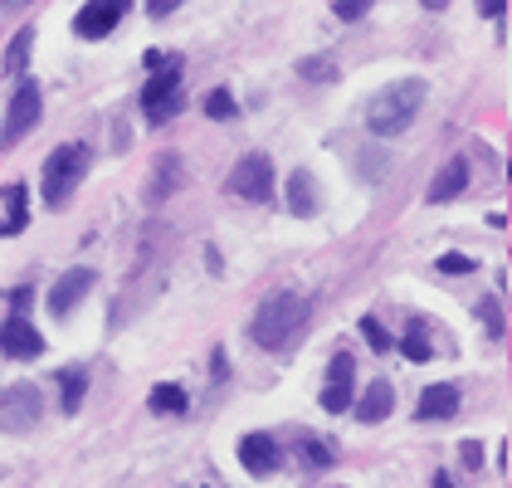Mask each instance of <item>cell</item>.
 <instances>
[{
  "label": "cell",
  "instance_id": "1",
  "mask_svg": "<svg viewBox=\"0 0 512 488\" xmlns=\"http://www.w3.org/2000/svg\"><path fill=\"white\" fill-rule=\"evenodd\" d=\"M308 318H313L308 298L293 293V288H278V293H269V298L254 308V318H249V342H254L259 352H288V347L308 332Z\"/></svg>",
  "mask_w": 512,
  "mask_h": 488
},
{
  "label": "cell",
  "instance_id": "2",
  "mask_svg": "<svg viewBox=\"0 0 512 488\" xmlns=\"http://www.w3.org/2000/svg\"><path fill=\"white\" fill-rule=\"evenodd\" d=\"M425 79H395L386 83L371 103H366V127L376 132V137H400V132H410V122L420 118V108H425Z\"/></svg>",
  "mask_w": 512,
  "mask_h": 488
},
{
  "label": "cell",
  "instance_id": "3",
  "mask_svg": "<svg viewBox=\"0 0 512 488\" xmlns=\"http://www.w3.org/2000/svg\"><path fill=\"white\" fill-rule=\"evenodd\" d=\"M147 64H152V79L142 83V113L152 127H166V122L176 118L181 108H186V79H181V54H147Z\"/></svg>",
  "mask_w": 512,
  "mask_h": 488
},
{
  "label": "cell",
  "instance_id": "4",
  "mask_svg": "<svg viewBox=\"0 0 512 488\" xmlns=\"http://www.w3.org/2000/svg\"><path fill=\"white\" fill-rule=\"evenodd\" d=\"M88 162H93V152L83 142H64V147L49 152V162H44V201H49V210H64V201L88 176Z\"/></svg>",
  "mask_w": 512,
  "mask_h": 488
},
{
  "label": "cell",
  "instance_id": "5",
  "mask_svg": "<svg viewBox=\"0 0 512 488\" xmlns=\"http://www.w3.org/2000/svg\"><path fill=\"white\" fill-rule=\"evenodd\" d=\"M44 118V93L35 79H25L15 93H10V113H5V127H0V147L10 152V147H20Z\"/></svg>",
  "mask_w": 512,
  "mask_h": 488
},
{
  "label": "cell",
  "instance_id": "6",
  "mask_svg": "<svg viewBox=\"0 0 512 488\" xmlns=\"http://www.w3.org/2000/svg\"><path fill=\"white\" fill-rule=\"evenodd\" d=\"M40 415H44V391L35 381H15V386L0 391V430H5V435L35 430Z\"/></svg>",
  "mask_w": 512,
  "mask_h": 488
},
{
  "label": "cell",
  "instance_id": "7",
  "mask_svg": "<svg viewBox=\"0 0 512 488\" xmlns=\"http://www.w3.org/2000/svg\"><path fill=\"white\" fill-rule=\"evenodd\" d=\"M230 191L244 205H269L274 201V157H264V152L239 157L235 171H230Z\"/></svg>",
  "mask_w": 512,
  "mask_h": 488
},
{
  "label": "cell",
  "instance_id": "8",
  "mask_svg": "<svg viewBox=\"0 0 512 488\" xmlns=\"http://www.w3.org/2000/svg\"><path fill=\"white\" fill-rule=\"evenodd\" d=\"M127 5H132V0H88L79 15H74V35H79V40H103V35H113L122 25V15H127Z\"/></svg>",
  "mask_w": 512,
  "mask_h": 488
},
{
  "label": "cell",
  "instance_id": "9",
  "mask_svg": "<svg viewBox=\"0 0 512 488\" xmlns=\"http://www.w3.org/2000/svg\"><path fill=\"white\" fill-rule=\"evenodd\" d=\"M352 396H356V362L347 357V352H337V357L327 362L322 410H327V415H342V410H352Z\"/></svg>",
  "mask_w": 512,
  "mask_h": 488
},
{
  "label": "cell",
  "instance_id": "10",
  "mask_svg": "<svg viewBox=\"0 0 512 488\" xmlns=\"http://www.w3.org/2000/svg\"><path fill=\"white\" fill-rule=\"evenodd\" d=\"M0 352H5L10 362H35V357H44V337L25 323V313H10V318L0 323Z\"/></svg>",
  "mask_w": 512,
  "mask_h": 488
},
{
  "label": "cell",
  "instance_id": "11",
  "mask_svg": "<svg viewBox=\"0 0 512 488\" xmlns=\"http://www.w3.org/2000/svg\"><path fill=\"white\" fill-rule=\"evenodd\" d=\"M93 284H98V274H93V269H69L59 284L49 288V313H54V318H69L83 298L93 293Z\"/></svg>",
  "mask_w": 512,
  "mask_h": 488
},
{
  "label": "cell",
  "instance_id": "12",
  "mask_svg": "<svg viewBox=\"0 0 512 488\" xmlns=\"http://www.w3.org/2000/svg\"><path fill=\"white\" fill-rule=\"evenodd\" d=\"M239 464L254 479H269V474H278V464H283V449H278L274 435H244L239 440Z\"/></svg>",
  "mask_w": 512,
  "mask_h": 488
},
{
  "label": "cell",
  "instance_id": "13",
  "mask_svg": "<svg viewBox=\"0 0 512 488\" xmlns=\"http://www.w3.org/2000/svg\"><path fill=\"white\" fill-rule=\"evenodd\" d=\"M181 186H186V166H181V157H176V152H161L157 162H152V181H147V205L171 201V196H176Z\"/></svg>",
  "mask_w": 512,
  "mask_h": 488
},
{
  "label": "cell",
  "instance_id": "14",
  "mask_svg": "<svg viewBox=\"0 0 512 488\" xmlns=\"http://www.w3.org/2000/svg\"><path fill=\"white\" fill-rule=\"evenodd\" d=\"M464 191H469V162H464V157H454V162L439 166V176L430 181V196H425V201L449 205V201H459Z\"/></svg>",
  "mask_w": 512,
  "mask_h": 488
},
{
  "label": "cell",
  "instance_id": "15",
  "mask_svg": "<svg viewBox=\"0 0 512 488\" xmlns=\"http://www.w3.org/2000/svg\"><path fill=\"white\" fill-rule=\"evenodd\" d=\"M352 410L361 425H376V420H386L395 410V386L391 381H376V386H366L361 396H352Z\"/></svg>",
  "mask_w": 512,
  "mask_h": 488
},
{
  "label": "cell",
  "instance_id": "16",
  "mask_svg": "<svg viewBox=\"0 0 512 488\" xmlns=\"http://www.w3.org/2000/svg\"><path fill=\"white\" fill-rule=\"evenodd\" d=\"M420 420H454L459 415V386H425V396H420V406H415Z\"/></svg>",
  "mask_w": 512,
  "mask_h": 488
},
{
  "label": "cell",
  "instance_id": "17",
  "mask_svg": "<svg viewBox=\"0 0 512 488\" xmlns=\"http://www.w3.org/2000/svg\"><path fill=\"white\" fill-rule=\"evenodd\" d=\"M288 210H293L298 220H313L317 215V181L308 171H293V176H288Z\"/></svg>",
  "mask_w": 512,
  "mask_h": 488
},
{
  "label": "cell",
  "instance_id": "18",
  "mask_svg": "<svg viewBox=\"0 0 512 488\" xmlns=\"http://www.w3.org/2000/svg\"><path fill=\"white\" fill-rule=\"evenodd\" d=\"M0 201H5V220H0V235H20V230H25V220H30V205H25V186H5V191H0Z\"/></svg>",
  "mask_w": 512,
  "mask_h": 488
},
{
  "label": "cell",
  "instance_id": "19",
  "mask_svg": "<svg viewBox=\"0 0 512 488\" xmlns=\"http://www.w3.org/2000/svg\"><path fill=\"white\" fill-rule=\"evenodd\" d=\"M83 391H88V371L83 366H64L59 371V406H64V415H74L83 406Z\"/></svg>",
  "mask_w": 512,
  "mask_h": 488
},
{
  "label": "cell",
  "instance_id": "20",
  "mask_svg": "<svg viewBox=\"0 0 512 488\" xmlns=\"http://www.w3.org/2000/svg\"><path fill=\"white\" fill-rule=\"evenodd\" d=\"M147 406H152V415H186V406H191V396L176 386V381H161L157 391L147 396Z\"/></svg>",
  "mask_w": 512,
  "mask_h": 488
},
{
  "label": "cell",
  "instance_id": "21",
  "mask_svg": "<svg viewBox=\"0 0 512 488\" xmlns=\"http://www.w3.org/2000/svg\"><path fill=\"white\" fill-rule=\"evenodd\" d=\"M298 79L332 83V79H337V59H327V54H308V59H298Z\"/></svg>",
  "mask_w": 512,
  "mask_h": 488
},
{
  "label": "cell",
  "instance_id": "22",
  "mask_svg": "<svg viewBox=\"0 0 512 488\" xmlns=\"http://www.w3.org/2000/svg\"><path fill=\"white\" fill-rule=\"evenodd\" d=\"M298 454H303V469H313V474L332 469V459H337V454H332V445H322V440H308V435L298 440Z\"/></svg>",
  "mask_w": 512,
  "mask_h": 488
},
{
  "label": "cell",
  "instance_id": "23",
  "mask_svg": "<svg viewBox=\"0 0 512 488\" xmlns=\"http://www.w3.org/2000/svg\"><path fill=\"white\" fill-rule=\"evenodd\" d=\"M400 352L410 357V362H430V337H425V323L420 318H410V332H405V342H400Z\"/></svg>",
  "mask_w": 512,
  "mask_h": 488
},
{
  "label": "cell",
  "instance_id": "24",
  "mask_svg": "<svg viewBox=\"0 0 512 488\" xmlns=\"http://www.w3.org/2000/svg\"><path fill=\"white\" fill-rule=\"evenodd\" d=\"M235 113H239V103H235V93H230V88H210V93H205V118L230 122Z\"/></svg>",
  "mask_w": 512,
  "mask_h": 488
},
{
  "label": "cell",
  "instance_id": "25",
  "mask_svg": "<svg viewBox=\"0 0 512 488\" xmlns=\"http://www.w3.org/2000/svg\"><path fill=\"white\" fill-rule=\"evenodd\" d=\"M30 49H35V35L20 30V35L10 40V49H5V74H20V69L30 64Z\"/></svg>",
  "mask_w": 512,
  "mask_h": 488
},
{
  "label": "cell",
  "instance_id": "26",
  "mask_svg": "<svg viewBox=\"0 0 512 488\" xmlns=\"http://www.w3.org/2000/svg\"><path fill=\"white\" fill-rule=\"evenodd\" d=\"M478 323H483V332H488V337L498 342V337L508 332V318H503V303H498V298H483V303H478Z\"/></svg>",
  "mask_w": 512,
  "mask_h": 488
},
{
  "label": "cell",
  "instance_id": "27",
  "mask_svg": "<svg viewBox=\"0 0 512 488\" xmlns=\"http://www.w3.org/2000/svg\"><path fill=\"white\" fill-rule=\"evenodd\" d=\"M361 337H366V342H371L376 352H391V332L376 323V318H361Z\"/></svg>",
  "mask_w": 512,
  "mask_h": 488
},
{
  "label": "cell",
  "instance_id": "28",
  "mask_svg": "<svg viewBox=\"0 0 512 488\" xmlns=\"http://www.w3.org/2000/svg\"><path fill=\"white\" fill-rule=\"evenodd\" d=\"M473 269H478V264H473L469 254H444V259H439V274H473Z\"/></svg>",
  "mask_w": 512,
  "mask_h": 488
},
{
  "label": "cell",
  "instance_id": "29",
  "mask_svg": "<svg viewBox=\"0 0 512 488\" xmlns=\"http://www.w3.org/2000/svg\"><path fill=\"white\" fill-rule=\"evenodd\" d=\"M332 10H337V20H361L371 10V0H337Z\"/></svg>",
  "mask_w": 512,
  "mask_h": 488
},
{
  "label": "cell",
  "instance_id": "30",
  "mask_svg": "<svg viewBox=\"0 0 512 488\" xmlns=\"http://www.w3.org/2000/svg\"><path fill=\"white\" fill-rule=\"evenodd\" d=\"M459 454H464V469H483V445H478V440H464Z\"/></svg>",
  "mask_w": 512,
  "mask_h": 488
},
{
  "label": "cell",
  "instance_id": "31",
  "mask_svg": "<svg viewBox=\"0 0 512 488\" xmlns=\"http://www.w3.org/2000/svg\"><path fill=\"white\" fill-rule=\"evenodd\" d=\"M478 10L493 20V15H503V10H508V0H478Z\"/></svg>",
  "mask_w": 512,
  "mask_h": 488
},
{
  "label": "cell",
  "instance_id": "32",
  "mask_svg": "<svg viewBox=\"0 0 512 488\" xmlns=\"http://www.w3.org/2000/svg\"><path fill=\"white\" fill-rule=\"evenodd\" d=\"M210 371H215V381H225V371H230V366H225V352H215V362H210Z\"/></svg>",
  "mask_w": 512,
  "mask_h": 488
},
{
  "label": "cell",
  "instance_id": "33",
  "mask_svg": "<svg viewBox=\"0 0 512 488\" xmlns=\"http://www.w3.org/2000/svg\"><path fill=\"white\" fill-rule=\"evenodd\" d=\"M420 5H425V10H444L449 0H420Z\"/></svg>",
  "mask_w": 512,
  "mask_h": 488
},
{
  "label": "cell",
  "instance_id": "34",
  "mask_svg": "<svg viewBox=\"0 0 512 488\" xmlns=\"http://www.w3.org/2000/svg\"><path fill=\"white\" fill-rule=\"evenodd\" d=\"M152 10H157V15H161V10H166V0H152Z\"/></svg>",
  "mask_w": 512,
  "mask_h": 488
}]
</instances>
